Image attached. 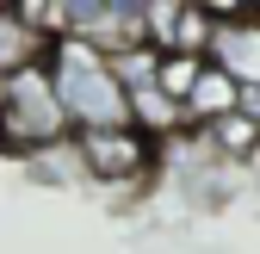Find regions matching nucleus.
<instances>
[{
	"label": "nucleus",
	"mask_w": 260,
	"mask_h": 254,
	"mask_svg": "<svg viewBox=\"0 0 260 254\" xmlns=\"http://www.w3.org/2000/svg\"><path fill=\"white\" fill-rule=\"evenodd\" d=\"M44 69H50V87H56L62 118H69V137L124 124V93H118V81H112V69H106V56L81 50L75 38H56V44L44 50Z\"/></svg>",
	"instance_id": "f257e3e1"
},
{
	"label": "nucleus",
	"mask_w": 260,
	"mask_h": 254,
	"mask_svg": "<svg viewBox=\"0 0 260 254\" xmlns=\"http://www.w3.org/2000/svg\"><path fill=\"white\" fill-rule=\"evenodd\" d=\"M69 149H75L81 180H93V186H143V180H155V168H161V149H155L149 137H137L130 124L81 131V137H69Z\"/></svg>",
	"instance_id": "f03ea898"
},
{
	"label": "nucleus",
	"mask_w": 260,
	"mask_h": 254,
	"mask_svg": "<svg viewBox=\"0 0 260 254\" xmlns=\"http://www.w3.org/2000/svg\"><path fill=\"white\" fill-rule=\"evenodd\" d=\"M69 38L106 62L143 50V0H69Z\"/></svg>",
	"instance_id": "7ed1b4c3"
},
{
	"label": "nucleus",
	"mask_w": 260,
	"mask_h": 254,
	"mask_svg": "<svg viewBox=\"0 0 260 254\" xmlns=\"http://www.w3.org/2000/svg\"><path fill=\"white\" fill-rule=\"evenodd\" d=\"M205 62H211L217 75H230L236 87H260V7H254L248 19L217 25V31H211Z\"/></svg>",
	"instance_id": "20e7f679"
},
{
	"label": "nucleus",
	"mask_w": 260,
	"mask_h": 254,
	"mask_svg": "<svg viewBox=\"0 0 260 254\" xmlns=\"http://www.w3.org/2000/svg\"><path fill=\"white\" fill-rule=\"evenodd\" d=\"M192 137H199V149L211 155L217 168H248V162H260V131H254L242 112L217 118V124H205V131H192Z\"/></svg>",
	"instance_id": "39448f33"
},
{
	"label": "nucleus",
	"mask_w": 260,
	"mask_h": 254,
	"mask_svg": "<svg viewBox=\"0 0 260 254\" xmlns=\"http://www.w3.org/2000/svg\"><path fill=\"white\" fill-rule=\"evenodd\" d=\"M211 31H217V19L205 13V0H180V7H174V31H168V50H161V56H199V62H205Z\"/></svg>",
	"instance_id": "423d86ee"
},
{
	"label": "nucleus",
	"mask_w": 260,
	"mask_h": 254,
	"mask_svg": "<svg viewBox=\"0 0 260 254\" xmlns=\"http://www.w3.org/2000/svg\"><path fill=\"white\" fill-rule=\"evenodd\" d=\"M44 38H38V31H25L19 19H13V7H7V0H0V81H7V75H19V69H31V62H44Z\"/></svg>",
	"instance_id": "0eeeda50"
},
{
	"label": "nucleus",
	"mask_w": 260,
	"mask_h": 254,
	"mask_svg": "<svg viewBox=\"0 0 260 254\" xmlns=\"http://www.w3.org/2000/svg\"><path fill=\"white\" fill-rule=\"evenodd\" d=\"M199 69H205L199 56H161V62H155V93L180 106L186 93H192V81H199Z\"/></svg>",
	"instance_id": "6e6552de"
},
{
	"label": "nucleus",
	"mask_w": 260,
	"mask_h": 254,
	"mask_svg": "<svg viewBox=\"0 0 260 254\" xmlns=\"http://www.w3.org/2000/svg\"><path fill=\"white\" fill-rule=\"evenodd\" d=\"M236 112H242L254 131H260V87H236Z\"/></svg>",
	"instance_id": "1a4fd4ad"
}]
</instances>
